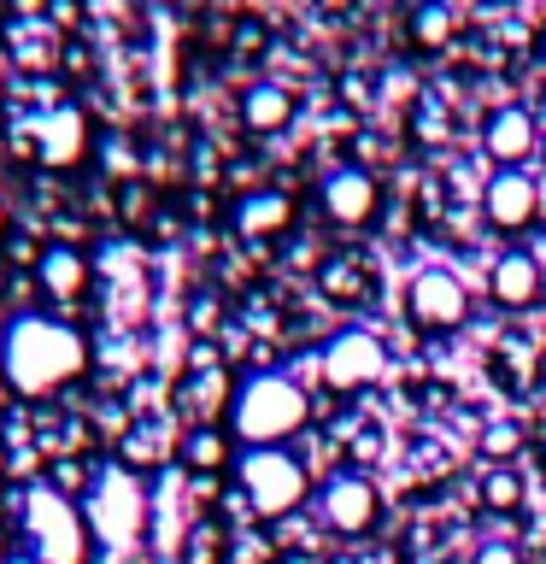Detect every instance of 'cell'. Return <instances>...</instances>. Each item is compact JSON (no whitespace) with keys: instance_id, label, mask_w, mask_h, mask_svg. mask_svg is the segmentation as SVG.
<instances>
[{"instance_id":"cell-1","label":"cell","mask_w":546,"mask_h":564,"mask_svg":"<svg viewBox=\"0 0 546 564\" xmlns=\"http://www.w3.org/2000/svg\"><path fill=\"white\" fill-rule=\"evenodd\" d=\"M83 365H88L83 335L47 312H18L0 335V370H7L12 394L24 400H53L59 388L83 377Z\"/></svg>"},{"instance_id":"cell-2","label":"cell","mask_w":546,"mask_h":564,"mask_svg":"<svg viewBox=\"0 0 546 564\" xmlns=\"http://www.w3.org/2000/svg\"><path fill=\"white\" fill-rule=\"evenodd\" d=\"M229 435L236 447H294L312 430V388L294 382L288 370H253L229 394Z\"/></svg>"},{"instance_id":"cell-3","label":"cell","mask_w":546,"mask_h":564,"mask_svg":"<svg viewBox=\"0 0 546 564\" xmlns=\"http://www.w3.org/2000/svg\"><path fill=\"white\" fill-rule=\"evenodd\" d=\"M236 488H241V506L259 523H288L317 494V476L294 447H241L236 453Z\"/></svg>"},{"instance_id":"cell-4","label":"cell","mask_w":546,"mask_h":564,"mask_svg":"<svg viewBox=\"0 0 546 564\" xmlns=\"http://www.w3.org/2000/svg\"><path fill=\"white\" fill-rule=\"evenodd\" d=\"M18 523H24V546L35 564H88V553H95L83 500H70V488H59V482L24 488Z\"/></svg>"},{"instance_id":"cell-5","label":"cell","mask_w":546,"mask_h":564,"mask_svg":"<svg viewBox=\"0 0 546 564\" xmlns=\"http://www.w3.org/2000/svg\"><path fill=\"white\" fill-rule=\"evenodd\" d=\"M83 518H88V535L106 553H130L148 529V482L123 465H106L83 494Z\"/></svg>"},{"instance_id":"cell-6","label":"cell","mask_w":546,"mask_h":564,"mask_svg":"<svg viewBox=\"0 0 546 564\" xmlns=\"http://www.w3.org/2000/svg\"><path fill=\"white\" fill-rule=\"evenodd\" d=\"M470 312H476V294L452 264H423V271H412V282H405V324H412V335H423V341L458 335L470 324Z\"/></svg>"},{"instance_id":"cell-7","label":"cell","mask_w":546,"mask_h":564,"mask_svg":"<svg viewBox=\"0 0 546 564\" xmlns=\"http://www.w3.org/2000/svg\"><path fill=\"white\" fill-rule=\"evenodd\" d=\"M488 236H505V247H523V236H535L546 224V194L535 171H488L482 194H476Z\"/></svg>"},{"instance_id":"cell-8","label":"cell","mask_w":546,"mask_h":564,"mask_svg":"<svg viewBox=\"0 0 546 564\" xmlns=\"http://www.w3.org/2000/svg\"><path fill=\"white\" fill-rule=\"evenodd\" d=\"M382 377H387V341L370 324L335 329L324 341V352H317V382H324L329 394H341V400L370 394Z\"/></svg>"},{"instance_id":"cell-9","label":"cell","mask_w":546,"mask_h":564,"mask_svg":"<svg viewBox=\"0 0 546 564\" xmlns=\"http://www.w3.org/2000/svg\"><path fill=\"white\" fill-rule=\"evenodd\" d=\"M312 511H317V523H324L329 535L364 541V535H376V523H382V488H376V476H370V470L341 465L335 476L317 482Z\"/></svg>"},{"instance_id":"cell-10","label":"cell","mask_w":546,"mask_h":564,"mask_svg":"<svg viewBox=\"0 0 546 564\" xmlns=\"http://www.w3.org/2000/svg\"><path fill=\"white\" fill-rule=\"evenodd\" d=\"M540 118L528 112L523 100H511V106H493V112L482 118V135H476V148H482L488 159V171H528L535 165V153H540Z\"/></svg>"},{"instance_id":"cell-11","label":"cell","mask_w":546,"mask_h":564,"mask_svg":"<svg viewBox=\"0 0 546 564\" xmlns=\"http://www.w3.org/2000/svg\"><path fill=\"white\" fill-rule=\"evenodd\" d=\"M382 176L364 171V165H335L324 183H317V212L335 224V229H370L382 218Z\"/></svg>"},{"instance_id":"cell-12","label":"cell","mask_w":546,"mask_h":564,"mask_svg":"<svg viewBox=\"0 0 546 564\" xmlns=\"http://www.w3.org/2000/svg\"><path fill=\"white\" fill-rule=\"evenodd\" d=\"M482 289H488V300L500 312L517 317V312H535L546 300V271H540V259L528 253V241L523 247H500V253L488 259V282H482Z\"/></svg>"},{"instance_id":"cell-13","label":"cell","mask_w":546,"mask_h":564,"mask_svg":"<svg viewBox=\"0 0 546 564\" xmlns=\"http://www.w3.org/2000/svg\"><path fill=\"white\" fill-rule=\"evenodd\" d=\"M88 148V118L83 106H47L42 118H35V159H42L47 171H70Z\"/></svg>"},{"instance_id":"cell-14","label":"cell","mask_w":546,"mask_h":564,"mask_svg":"<svg viewBox=\"0 0 546 564\" xmlns=\"http://www.w3.org/2000/svg\"><path fill=\"white\" fill-rule=\"evenodd\" d=\"M282 229H294V194H282V188L241 194V206H236V236L271 241V236H282Z\"/></svg>"},{"instance_id":"cell-15","label":"cell","mask_w":546,"mask_h":564,"mask_svg":"<svg viewBox=\"0 0 546 564\" xmlns=\"http://www.w3.org/2000/svg\"><path fill=\"white\" fill-rule=\"evenodd\" d=\"M176 458H183L188 476H223V470H236V435L218 430V423H194Z\"/></svg>"},{"instance_id":"cell-16","label":"cell","mask_w":546,"mask_h":564,"mask_svg":"<svg viewBox=\"0 0 546 564\" xmlns=\"http://www.w3.org/2000/svg\"><path fill=\"white\" fill-rule=\"evenodd\" d=\"M299 112V100H294V88H282V83H253L241 95V123L253 135H282L294 123Z\"/></svg>"},{"instance_id":"cell-17","label":"cell","mask_w":546,"mask_h":564,"mask_svg":"<svg viewBox=\"0 0 546 564\" xmlns=\"http://www.w3.org/2000/svg\"><path fill=\"white\" fill-rule=\"evenodd\" d=\"M405 35H412L417 53H447L458 42V7L452 0H417L405 12Z\"/></svg>"},{"instance_id":"cell-18","label":"cell","mask_w":546,"mask_h":564,"mask_svg":"<svg viewBox=\"0 0 546 564\" xmlns=\"http://www.w3.org/2000/svg\"><path fill=\"white\" fill-rule=\"evenodd\" d=\"M35 282H42V294H53V300H77L88 289V259L77 247H42V253H35Z\"/></svg>"},{"instance_id":"cell-19","label":"cell","mask_w":546,"mask_h":564,"mask_svg":"<svg viewBox=\"0 0 546 564\" xmlns=\"http://www.w3.org/2000/svg\"><path fill=\"white\" fill-rule=\"evenodd\" d=\"M476 494H482V506L493 511V518H517L523 500H528V482L517 476V465H488L482 476H476Z\"/></svg>"},{"instance_id":"cell-20","label":"cell","mask_w":546,"mask_h":564,"mask_svg":"<svg viewBox=\"0 0 546 564\" xmlns=\"http://www.w3.org/2000/svg\"><path fill=\"white\" fill-rule=\"evenodd\" d=\"M317 289H324L335 306H359V300L370 294V271H364V259H352V253H335L324 271H317Z\"/></svg>"},{"instance_id":"cell-21","label":"cell","mask_w":546,"mask_h":564,"mask_svg":"<svg viewBox=\"0 0 546 564\" xmlns=\"http://www.w3.org/2000/svg\"><path fill=\"white\" fill-rule=\"evenodd\" d=\"M482 453H488V465H511V458L523 453V430H517V423H488V430H482Z\"/></svg>"},{"instance_id":"cell-22","label":"cell","mask_w":546,"mask_h":564,"mask_svg":"<svg viewBox=\"0 0 546 564\" xmlns=\"http://www.w3.org/2000/svg\"><path fill=\"white\" fill-rule=\"evenodd\" d=\"M159 458H165V441H159L153 430H141V435H123V470H153Z\"/></svg>"},{"instance_id":"cell-23","label":"cell","mask_w":546,"mask_h":564,"mask_svg":"<svg viewBox=\"0 0 546 564\" xmlns=\"http://www.w3.org/2000/svg\"><path fill=\"white\" fill-rule=\"evenodd\" d=\"M470 564H523V546L505 541V535H493V541H482V546L470 553Z\"/></svg>"},{"instance_id":"cell-24","label":"cell","mask_w":546,"mask_h":564,"mask_svg":"<svg viewBox=\"0 0 546 564\" xmlns=\"http://www.w3.org/2000/svg\"><path fill=\"white\" fill-rule=\"evenodd\" d=\"M528 253H535V259H540V271H546V224H540V236L528 241Z\"/></svg>"},{"instance_id":"cell-25","label":"cell","mask_w":546,"mask_h":564,"mask_svg":"<svg viewBox=\"0 0 546 564\" xmlns=\"http://www.w3.org/2000/svg\"><path fill=\"white\" fill-rule=\"evenodd\" d=\"M7 564H35V558H30V553H18V558H7Z\"/></svg>"},{"instance_id":"cell-26","label":"cell","mask_w":546,"mask_h":564,"mask_svg":"<svg viewBox=\"0 0 546 564\" xmlns=\"http://www.w3.org/2000/svg\"><path fill=\"white\" fill-rule=\"evenodd\" d=\"M0 236H7V218H0Z\"/></svg>"},{"instance_id":"cell-27","label":"cell","mask_w":546,"mask_h":564,"mask_svg":"<svg viewBox=\"0 0 546 564\" xmlns=\"http://www.w3.org/2000/svg\"><path fill=\"white\" fill-rule=\"evenodd\" d=\"M540 306H546V300H540Z\"/></svg>"}]
</instances>
